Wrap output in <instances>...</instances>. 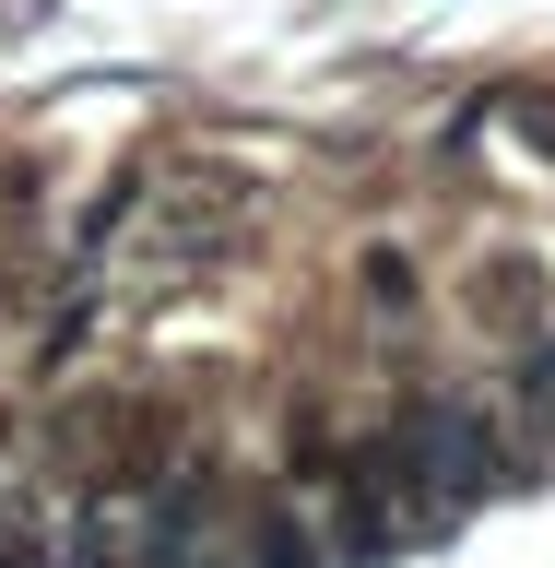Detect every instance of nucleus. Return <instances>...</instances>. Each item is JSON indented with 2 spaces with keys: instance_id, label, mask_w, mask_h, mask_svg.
Wrapping results in <instances>:
<instances>
[{
  "instance_id": "7ed1b4c3",
  "label": "nucleus",
  "mask_w": 555,
  "mask_h": 568,
  "mask_svg": "<svg viewBox=\"0 0 555 568\" xmlns=\"http://www.w3.org/2000/svg\"><path fill=\"white\" fill-rule=\"evenodd\" d=\"M260 568H331V557H319V532L296 509H260Z\"/></svg>"
},
{
  "instance_id": "f03ea898",
  "label": "nucleus",
  "mask_w": 555,
  "mask_h": 568,
  "mask_svg": "<svg viewBox=\"0 0 555 568\" xmlns=\"http://www.w3.org/2000/svg\"><path fill=\"white\" fill-rule=\"evenodd\" d=\"M473 320L532 332V320H544V273H532V261H485V273H473Z\"/></svg>"
},
{
  "instance_id": "20e7f679",
  "label": "nucleus",
  "mask_w": 555,
  "mask_h": 568,
  "mask_svg": "<svg viewBox=\"0 0 555 568\" xmlns=\"http://www.w3.org/2000/svg\"><path fill=\"white\" fill-rule=\"evenodd\" d=\"M367 308H379V320H414V261H402V248H367Z\"/></svg>"
},
{
  "instance_id": "39448f33",
  "label": "nucleus",
  "mask_w": 555,
  "mask_h": 568,
  "mask_svg": "<svg viewBox=\"0 0 555 568\" xmlns=\"http://www.w3.org/2000/svg\"><path fill=\"white\" fill-rule=\"evenodd\" d=\"M0 568H48V532H35V497H0Z\"/></svg>"
},
{
  "instance_id": "423d86ee",
  "label": "nucleus",
  "mask_w": 555,
  "mask_h": 568,
  "mask_svg": "<svg viewBox=\"0 0 555 568\" xmlns=\"http://www.w3.org/2000/svg\"><path fill=\"white\" fill-rule=\"evenodd\" d=\"M521 403H532V415H555V344H532V367H521Z\"/></svg>"
},
{
  "instance_id": "0eeeda50",
  "label": "nucleus",
  "mask_w": 555,
  "mask_h": 568,
  "mask_svg": "<svg viewBox=\"0 0 555 568\" xmlns=\"http://www.w3.org/2000/svg\"><path fill=\"white\" fill-rule=\"evenodd\" d=\"M508 119H521V142H532V154H555V106H544V95H521Z\"/></svg>"
},
{
  "instance_id": "f257e3e1",
  "label": "nucleus",
  "mask_w": 555,
  "mask_h": 568,
  "mask_svg": "<svg viewBox=\"0 0 555 568\" xmlns=\"http://www.w3.org/2000/svg\"><path fill=\"white\" fill-rule=\"evenodd\" d=\"M248 213H260V190H248V178H189V190H166V202H154L142 261H154V273H213V261L248 237Z\"/></svg>"
},
{
  "instance_id": "6e6552de",
  "label": "nucleus",
  "mask_w": 555,
  "mask_h": 568,
  "mask_svg": "<svg viewBox=\"0 0 555 568\" xmlns=\"http://www.w3.org/2000/svg\"><path fill=\"white\" fill-rule=\"evenodd\" d=\"M0 438H12V415H0Z\"/></svg>"
}]
</instances>
